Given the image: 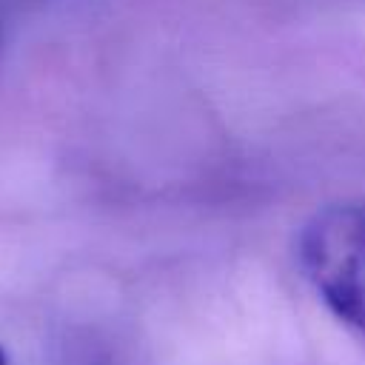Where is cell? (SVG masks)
Returning a JSON list of instances; mask_svg holds the SVG:
<instances>
[{
  "label": "cell",
  "instance_id": "7a4b0ae2",
  "mask_svg": "<svg viewBox=\"0 0 365 365\" xmlns=\"http://www.w3.org/2000/svg\"><path fill=\"white\" fill-rule=\"evenodd\" d=\"M0 365H9V359H6V351L0 348Z\"/></svg>",
  "mask_w": 365,
  "mask_h": 365
},
{
  "label": "cell",
  "instance_id": "3957f363",
  "mask_svg": "<svg viewBox=\"0 0 365 365\" xmlns=\"http://www.w3.org/2000/svg\"><path fill=\"white\" fill-rule=\"evenodd\" d=\"M0 48H3V29H0Z\"/></svg>",
  "mask_w": 365,
  "mask_h": 365
},
{
  "label": "cell",
  "instance_id": "6da1fadb",
  "mask_svg": "<svg viewBox=\"0 0 365 365\" xmlns=\"http://www.w3.org/2000/svg\"><path fill=\"white\" fill-rule=\"evenodd\" d=\"M297 259L322 305L365 348V202H328L311 214Z\"/></svg>",
  "mask_w": 365,
  "mask_h": 365
}]
</instances>
